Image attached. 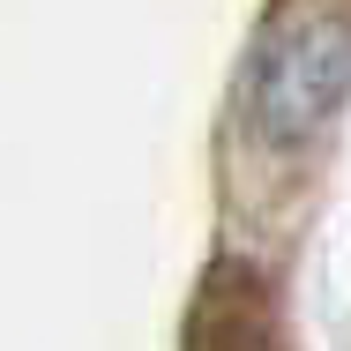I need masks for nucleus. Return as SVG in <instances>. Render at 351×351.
Returning <instances> with one entry per match:
<instances>
[{
	"label": "nucleus",
	"instance_id": "1",
	"mask_svg": "<svg viewBox=\"0 0 351 351\" xmlns=\"http://www.w3.org/2000/svg\"><path fill=\"white\" fill-rule=\"evenodd\" d=\"M351 90V15L299 8L284 15L254 60V128L269 142L314 135Z\"/></svg>",
	"mask_w": 351,
	"mask_h": 351
}]
</instances>
